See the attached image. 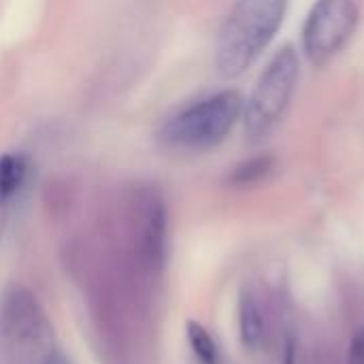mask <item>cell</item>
<instances>
[{
  "label": "cell",
  "mask_w": 364,
  "mask_h": 364,
  "mask_svg": "<svg viewBox=\"0 0 364 364\" xmlns=\"http://www.w3.org/2000/svg\"><path fill=\"white\" fill-rule=\"evenodd\" d=\"M284 348H286V364H294V348H296L294 339H292V337H288Z\"/></svg>",
  "instance_id": "7c38bea8"
},
{
  "label": "cell",
  "mask_w": 364,
  "mask_h": 364,
  "mask_svg": "<svg viewBox=\"0 0 364 364\" xmlns=\"http://www.w3.org/2000/svg\"><path fill=\"white\" fill-rule=\"evenodd\" d=\"M241 111V94L235 90H226L171 117L158 132V139L164 147L173 151L200 154L213 149L228 136Z\"/></svg>",
  "instance_id": "7a4b0ae2"
},
{
  "label": "cell",
  "mask_w": 364,
  "mask_h": 364,
  "mask_svg": "<svg viewBox=\"0 0 364 364\" xmlns=\"http://www.w3.org/2000/svg\"><path fill=\"white\" fill-rule=\"evenodd\" d=\"M41 364H70V360L64 356V352H60L58 348H53V350L41 360Z\"/></svg>",
  "instance_id": "8fae6325"
},
{
  "label": "cell",
  "mask_w": 364,
  "mask_h": 364,
  "mask_svg": "<svg viewBox=\"0 0 364 364\" xmlns=\"http://www.w3.org/2000/svg\"><path fill=\"white\" fill-rule=\"evenodd\" d=\"M51 324L36 296L13 288L0 303V350L11 364H41L53 350Z\"/></svg>",
  "instance_id": "3957f363"
},
{
  "label": "cell",
  "mask_w": 364,
  "mask_h": 364,
  "mask_svg": "<svg viewBox=\"0 0 364 364\" xmlns=\"http://www.w3.org/2000/svg\"><path fill=\"white\" fill-rule=\"evenodd\" d=\"M28 177V160L21 154H4L0 158V207L11 203L23 188Z\"/></svg>",
  "instance_id": "8992f818"
},
{
  "label": "cell",
  "mask_w": 364,
  "mask_h": 364,
  "mask_svg": "<svg viewBox=\"0 0 364 364\" xmlns=\"http://www.w3.org/2000/svg\"><path fill=\"white\" fill-rule=\"evenodd\" d=\"M286 4L288 0H237L215 43V64L226 79L243 75L273 41Z\"/></svg>",
  "instance_id": "6da1fadb"
},
{
  "label": "cell",
  "mask_w": 364,
  "mask_h": 364,
  "mask_svg": "<svg viewBox=\"0 0 364 364\" xmlns=\"http://www.w3.org/2000/svg\"><path fill=\"white\" fill-rule=\"evenodd\" d=\"M358 23L354 0H318L303 30L305 51L311 62L326 64L352 38Z\"/></svg>",
  "instance_id": "5b68a950"
},
{
  "label": "cell",
  "mask_w": 364,
  "mask_h": 364,
  "mask_svg": "<svg viewBox=\"0 0 364 364\" xmlns=\"http://www.w3.org/2000/svg\"><path fill=\"white\" fill-rule=\"evenodd\" d=\"M348 364H364V324L354 333V339L350 343Z\"/></svg>",
  "instance_id": "30bf717a"
},
{
  "label": "cell",
  "mask_w": 364,
  "mask_h": 364,
  "mask_svg": "<svg viewBox=\"0 0 364 364\" xmlns=\"http://www.w3.org/2000/svg\"><path fill=\"white\" fill-rule=\"evenodd\" d=\"M186 337H188V343L196 356V360L200 364H220V352H218V346L213 341V337L209 335V331L198 324V322H188L186 324Z\"/></svg>",
  "instance_id": "ba28073f"
},
{
  "label": "cell",
  "mask_w": 364,
  "mask_h": 364,
  "mask_svg": "<svg viewBox=\"0 0 364 364\" xmlns=\"http://www.w3.org/2000/svg\"><path fill=\"white\" fill-rule=\"evenodd\" d=\"M239 331H241V341L247 350H256L262 341V316L252 299V294L243 292L241 303H239Z\"/></svg>",
  "instance_id": "52a82bcc"
},
{
  "label": "cell",
  "mask_w": 364,
  "mask_h": 364,
  "mask_svg": "<svg viewBox=\"0 0 364 364\" xmlns=\"http://www.w3.org/2000/svg\"><path fill=\"white\" fill-rule=\"evenodd\" d=\"M273 168V158L271 156H258L241 162L239 166L232 168L230 173V183L232 186H252L260 179H264Z\"/></svg>",
  "instance_id": "9c48e42d"
},
{
  "label": "cell",
  "mask_w": 364,
  "mask_h": 364,
  "mask_svg": "<svg viewBox=\"0 0 364 364\" xmlns=\"http://www.w3.org/2000/svg\"><path fill=\"white\" fill-rule=\"evenodd\" d=\"M299 81V55L294 47L286 45L269 62L260 75L252 98L245 107V132L258 141L271 132L288 109Z\"/></svg>",
  "instance_id": "277c9868"
}]
</instances>
